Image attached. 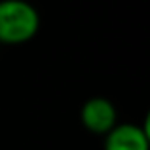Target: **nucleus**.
Returning <instances> with one entry per match:
<instances>
[{
  "instance_id": "1",
  "label": "nucleus",
  "mask_w": 150,
  "mask_h": 150,
  "mask_svg": "<svg viewBox=\"0 0 150 150\" xmlns=\"http://www.w3.org/2000/svg\"><path fill=\"white\" fill-rule=\"evenodd\" d=\"M40 29V15L27 0H0V44L17 46L33 40Z\"/></svg>"
},
{
  "instance_id": "2",
  "label": "nucleus",
  "mask_w": 150,
  "mask_h": 150,
  "mask_svg": "<svg viewBox=\"0 0 150 150\" xmlns=\"http://www.w3.org/2000/svg\"><path fill=\"white\" fill-rule=\"evenodd\" d=\"M80 120L88 131L95 135H106L116 125V108L105 97H93L84 103Z\"/></svg>"
},
{
  "instance_id": "3",
  "label": "nucleus",
  "mask_w": 150,
  "mask_h": 150,
  "mask_svg": "<svg viewBox=\"0 0 150 150\" xmlns=\"http://www.w3.org/2000/svg\"><path fill=\"white\" fill-rule=\"evenodd\" d=\"M105 150H148V131L135 124L114 125L105 139Z\"/></svg>"
}]
</instances>
